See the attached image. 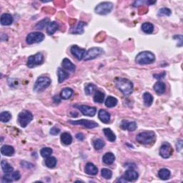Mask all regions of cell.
Masks as SVG:
<instances>
[{"mask_svg":"<svg viewBox=\"0 0 183 183\" xmlns=\"http://www.w3.org/2000/svg\"><path fill=\"white\" fill-rule=\"evenodd\" d=\"M143 100L144 105L147 107H149L152 105L153 102V97L149 92H145L143 95Z\"/></svg>","mask_w":183,"mask_h":183,"instance_id":"obj_33","label":"cell"},{"mask_svg":"<svg viewBox=\"0 0 183 183\" xmlns=\"http://www.w3.org/2000/svg\"><path fill=\"white\" fill-rule=\"evenodd\" d=\"M98 117H99V119H100L103 123L107 124V123H110V114L107 112V111L104 110H100V111H99Z\"/></svg>","mask_w":183,"mask_h":183,"instance_id":"obj_18","label":"cell"},{"mask_svg":"<svg viewBox=\"0 0 183 183\" xmlns=\"http://www.w3.org/2000/svg\"><path fill=\"white\" fill-rule=\"evenodd\" d=\"M118 101L115 97H114L112 96H109L105 100V105L107 107L109 108L114 107L118 105Z\"/></svg>","mask_w":183,"mask_h":183,"instance_id":"obj_30","label":"cell"},{"mask_svg":"<svg viewBox=\"0 0 183 183\" xmlns=\"http://www.w3.org/2000/svg\"><path fill=\"white\" fill-rule=\"evenodd\" d=\"M60 129L59 128H56V127H54V128H52L50 129V134H52V135H57V134L60 133Z\"/></svg>","mask_w":183,"mask_h":183,"instance_id":"obj_44","label":"cell"},{"mask_svg":"<svg viewBox=\"0 0 183 183\" xmlns=\"http://www.w3.org/2000/svg\"><path fill=\"white\" fill-rule=\"evenodd\" d=\"M57 160L55 158V157H48L46 158L45 160V165L46 166L49 168H54V167L56 166L57 165Z\"/></svg>","mask_w":183,"mask_h":183,"instance_id":"obj_34","label":"cell"},{"mask_svg":"<svg viewBox=\"0 0 183 183\" xmlns=\"http://www.w3.org/2000/svg\"><path fill=\"white\" fill-rule=\"evenodd\" d=\"M139 175L137 173V172H136L135 170H134L133 169L127 170L124 173V178L125 179L127 182H134L138 179Z\"/></svg>","mask_w":183,"mask_h":183,"instance_id":"obj_15","label":"cell"},{"mask_svg":"<svg viewBox=\"0 0 183 183\" xmlns=\"http://www.w3.org/2000/svg\"><path fill=\"white\" fill-rule=\"evenodd\" d=\"M115 85L119 90L124 95H129L133 93V83L130 80L125 78H117L115 81Z\"/></svg>","mask_w":183,"mask_h":183,"instance_id":"obj_1","label":"cell"},{"mask_svg":"<svg viewBox=\"0 0 183 183\" xmlns=\"http://www.w3.org/2000/svg\"><path fill=\"white\" fill-rule=\"evenodd\" d=\"M172 152H173V149H172V146L170 145L168 142H165L159 149L160 156L165 159L169 158V157H171Z\"/></svg>","mask_w":183,"mask_h":183,"instance_id":"obj_11","label":"cell"},{"mask_svg":"<svg viewBox=\"0 0 183 183\" xmlns=\"http://www.w3.org/2000/svg\"><path fill=\"white\" fill-rule=\"evenodd\" d=\"M170 175H171V172H170V171L168 169H166V168L161 169L158 172L159 177L160 179H162L163 180H168L170 177Z\"/></svg>","mask_w":183,"mask_h":183,"instance_id":"obj_32","label":"cell"},{"mask_svg":"<svg viewBox=\"0 0 183 183\" xmlns=\"http://www.w3.org/2000/svg\"><path fill=\"white\" fill-rule=\"evenodd\" d=\"M104 134L106 136L107 138L109 141L110 142H114L116 140V135L115 134L113 133V131L110 128H105L103 129Z\"/></svg>","mask_w":183,"mask_h":183,"instance_id":"obj_29","label":"cell"},{"mask_svg":"<svg viewBox=\"0 0 183 183\" xmlns=\"http://www.w3.org/2000/svg\"><path fill=\"white\" fill-rule=\"evenodd\" d=\"M103 52L104 50L100 47H92L86 52L83 60L85 61L94 60L97 57H100L101 55L103 54Z\"/></svg>","mask_w":183,"mask_h":183,"instance_id":"obj_9","label":"cell"},{"mask_svg":"<svg viewBox=\"0 0 183 183\" xmlns=\"http://www.w3.org/2000/svg\"><path fill=\"white\" fill-rule=\"evenodd\" d=\"M50 23V19H44L42 20V21L38 22L35 27H36L37 29H43L44 27H47Z\"/></svg>","mask_w":183,"mask_h":183,"instance_id":"obj_40","label":"cell"},{"mask_svg":"<svg viewBox=\"0 0 183 183\" xmlns=\"http://www.w3.org/2000/svg\"><path fill=\"white\" fill-rule=\"evenodd\" d=\"M93 144H94V147H95V149H97V150H100V149H102L104 147H105V142L102 140V139H96L94 141Z\"/></svg>","mask_w":183,"mask_h":183,"instance_id":"obj_38","label":"cell"},{"mask_svg":"<svg viewBox=\"0 0 183 183\" xmlns=\"http://www.w3.org/2000/svg\"><path fill=\"white\" fill-rule=\"evenodd\" d=\"M51 84V80L48 77H40L37 80L36 82L34 85V90L36 92H42L47 89Z\"/></svg>","mask_w":183,"mask_h":183,"instance_id":"obj_4","label":"cell"},{"mask_svg":"<svg viewBox=\"0 0 183 183\" xmlns=\"http://www.w3.org/2000/svg\"><path fill=\"white\" fill-rule=\"evenodd\" d=\"M85 171L86 173L90 175H96L98 173L97 167L93 163H91V162H89V163L86 165Z\"/></svg>","mask_w":183,"mask_h":183,"instance_id":"obj_19","label":"cell"},{"mask_svg":"<svg viewBox=\"0 0 183 183\" xmlns=\"http://www.w3.org/2000/svg\"><path fill=\"white\" fill-rule=\"evenodd\" d=\"M11 118L12 114L7 111L2 112L1 114H0V120H1L2 123H8L10 119H11Z\"/></svg>","mask_w":183,"mask_h":183,"instance_id":"obj_37","label":"cell"},{"mask_svg":"<svg viewBox=\"0 0 183 183\" xmlns=\"http://www.w3.org/2000/svg\"><path fill=\"white\" fill-rule=\"evenodd\" d=\"M95 90H96V86L94 85V84H89V85L86 86L85 88V94L87 95H90L95 91Z\"/></svg>","mask_w":183,"mask_h":183,"instance_id":"obj_41","label":"cell"},{"mask_svg":"<svg viewBox=\"0 0 183 183\" xmlns=\"http://www.w3.org/2000/svg\"><path fill=\"white\" fill-rule=\"evenodd\" d=\"M94 102L96 103H102L105 100V94L102 92L97 90L94 95Z\"/></svg>","mask_w":183,"mask_h":183,"instance_id":"obj_31","label":"cell"},{"mask_svg":"<svg viewBox=\"0 0 183 183\" xmlns=\"http://www.w3.org/2000/svg\"><path fill=\"white\" fill-rule=\"evenodd\" d=\"M21 177L19 171H13L9 173H6L4 175L3 178H2V182H12L16 180H19Z\"/></svg>","mask_w":183,"mask_h":183,"instance_id":"obj_13","label":"cell"},{"mask_svg":"<svg viewBox=\"0 0 183 183\" xmlns=\"http://www.w3.org/2000/svg\"><path fill=\"white\" fill-rule=\"evenodd\" d=\"M121 128L124 129V130L133 132L137 129V125L135 122H128L127 120H123L122 122Z\"/></svg>","mask_w":183,"mask_h":183,"instance_id":"obj_16","label":"cell"},{"mask_svg":"<svg viewBox=\"0 0 183 183\" xmlns=\"http://www.w3.org/2000/svg\"><path fill=\"white\" fill-rule=\"evenodd\" d=\"M142 30L146 34H152L154 31V26L150 22H144L142 25Z\"/></svg>","mask_w":183,"mask_h":183,"instance_id":"obj_28","label":"cell"},{"mask_svg":"<svg viewBox=\"0 0 183 183\" xmlns=\"http://www.w3.org/2000/svg\"><path fill=\"white\" fill-rule=\"evenodd\" d=\"M53 150L50 147H43V148L40 150V154L44 158L51 156V154H52Z\"/></svg>","mask_w":183,"mask_h":183,"instance_id":"obj_39","label":"cell"},{"mask_svg":"<svg viewBox=\"0 0 183 183\" xmlns=\"http://www.w3.org/2000/svg\"><path fill=\"white\" fill-rule=\"evenodd\" d=\"M114 160H115V157L112 152H107L102 157V161L106 165H112Z\"/></svg>","mask_w":183,"mask_h":183,"instance_id":"obj_25","label":"cell"},{"mask_svg":"<svg viewBox=\"0 0 183 183\" xmlns=\"http://www.w3.org/2000/svg\"><path fill=\"white\" fill-rule=\"evenodd\" d=\"M165 72H163L162 74H159V75H154V77H155L157 79H161L162 77H165Z\"/></svg>","mask_w":183,"mask_h":183,"instance_id":"obj_46","label":"cell"},{"mask_svg":"<svg viewBox=\"0 0 183 183\" xmlns=\"http://www.w3.org/2000/svg\"><path fill=\"white\" fill-rule=\"evenodd\" d=\"M62 67H64L65 70L70 71L71 72H74L76 70V66L74 65L70 60L67 59V58H65V59L63 60Z\"/></svg>","mask_w":183,"mask_h":183,"instance_id":"obj_22","label":"cell"},{"mask_svg":"<svg viewBox=\"0 0 183 183\" xmlns=\"http://www.w3.org/2000/svg\"><path fill=\"white\" fill-rule=\"evenodd\" d=\"M153 88L157 95H160L165 93V90H166V86H165V84L163 82L158 81V82L154 84Z\"/></svg>","mask_w":183,"mask_h":183,"instance_id":"obj_17","label":"cell"},{"mask_svg":"<svg viewBox=\"0 0 183 183\" xmlns=\"http://www.w3.org/2000/svg\"><path fill=\"white\" fill-rule=\"evenodd\" d=\"M44 39V34L40 32H34L29 33L27 36L26 42L28 44H36L42 42Z\"/></svg>","mask_w":183,"mask_h":183,"instance_id":"obj_7","label":"cell"},{"mask_svg":"<svg viewBox=\"0 0 183 183\" xmlns=\"http://www.w3.org/2000/svg\"><path fill=\"white\" fill-rule=\"evenodd\" d=\"M76 137H77V139H79V140H80V141H82L84 140V139H85V136H84V134L82 133L77 134V135H76Z\"/></svg>","mask_w":183,"mask_h":183,"instance_id":"obj_45","label":"cell"},{"mask_svg":"<svg viewBox=\"0 0 183 183\" xmlns=\"http://www.w3.org/2000/svg\"><path fill=\"white\" fill-rule=\"evenodd\" d=\"M33 119V114L31 112L23 110L18 114V122L22 128H26Z\"/></svg>","mask_w":183,"mask_h":183,"instance_id":"obj_5","label":"cell"},{"mask_svg":"<svg viewBox=\"0 0 183 183\" xmlns=\"http://www.w3.org/2000/svg\"><path fill=\"white\" fill-rule=\"evenodd\" d=\"M73 95V90L71 88L66 87L61 91L60 97L63 100H68Z\"/></svg>","mask_w":183,"mask_h":183,"instance_id":"obj_23","label":"cell"},{"mask_svg":"<svg viewBox=\"0 0 183 183\" xmlns=\"http://www.w3.org/2000/svg\"><path fill=\"white\" fill-rule=\"evenodd\" d=\"M59 28V24L56 22H50L47 27V32L49 35L54 34Z\"/></svg>","mask_w":183,"mask_h":183,"instance_id":"obj_26","label":"cell"},{"mask_svg":"<svg viewBox=\"0 0 183 183\" xmlns=\"http://www.w3.org/2000/svg\"><path fill=\"white\" fill-rule=\"evenodd\" d=\"M87 24L85 22H79V24L77 25V27L75 28H74L72 31V33L73 34H81L84 32V27L86 26Z\"/></svg>","mask_w":183,"mask_h":183,"instance_id":"obj_35","label":"cell"},{"mask_svg":"<svg viewBox=\"0 0 183 183\" xmlns=\"http://www.w3.org/2000/svg\"><path fill=\"white\" fill-rule=\"evenodd\" d=\"M113 9V4L109 2H102L95 8V13L100 15L110 14Z\"/></svg>","mask_w":183,"mask_h":183,"instance_id":"obj_6","label":"cell"},{"mask_svg":"<svg viewBox=\"0 0 183 183\" xmlns=\"http://www.w3.org/2000/svg\"><path fill=\"white\" fill-rule=\"evenodd\" d=\"M71 52H72L74 57H76V59H77L78 60H82L85 57L86 50L82 49V48L79 47L77 45H73L71 47Z\"/></svg>","mask_w":183,"mask_h":183,"instance_id":"obj_12","label":"cell"},{"mask_svg":"<svg viewBox=\"0 0 183 183\" xmlns=\"http://www.w3.org/2000/svg\"><path fill=\"white\" fill-rule=\"evenodd\" d=\"M70 124L75 125H80L89 129H92L98 127V124L95 121H92L90 119H80V120H71L69 122Z\"/></svg>","mask_w":183,"mask_h":183,"instance_id":"obj_10","label":"cell"},{"mask_svg":"<svg viewBox=\"0 0 183 183\" xmlns=\"http://www.w3.org/2000/svg\"><path fill=\"white\" fill-rule=\"evenodd\" d=\"M155 61V56L149 51H144L136 56L135 62L138 65H145L152 64Z\"/></svg>","mask_w":183,"mask_h":183,"instance_id":"obj_2","label":"cell"},{"mask_svg":"<svg viewBox=\"0 0 183 183\" xmlns=\"http://www.w3.org/2000/svg\"><path fill=\"white\" fill-rule=\"evenodd\" d=\"M137 141L142 144H149L155 142L156 134L153 131H144L137 135Z\"/></svg>","mask_w":183,"mask_h":183,"instance_id":"obj_3","label":"cell"},{"mask_svg":"<svg viewBox=\"0 0 183 183\" xmlns=\"http://www.w3.org/2000/svg\"><path fill=\"white\" fill-rule=\"evenodd\" d=\"M61 142L65 145H70L72 142V137L70 133H64L61 134Z\"/></svg>","mask_w":183,"mask_h":183,"instance_id":"obj_24","label":"cell"},{"mask_svg":"<svg viewBox=\"0 0 183 183\" xmlns=\"http://www.w3.org/2000/svg\"><path fill=\"white\" fill-rule=\"evenodd\" d=\"M57 75H58V80H59V83L63 82L65 80H67V79L69 77V74L62 68L58 69Z\"/></svg>","mask_w":183,"mask_h":183,"instance_id":"obj_27","label":"cell"},{"mask_svg":"<svg viewBox=\"0 0 183 183\" xmlns=\"http://www.w3.org/2000/svg\"><path fill=\"white\" fill-rule=\"evenodd\" d=\"M102 176L106 180H110L112 178V172L110 170L103 168L102 170Z\"/></svg>","mask_w":183,"mask_h":183,"instance_id":"obj_42","label":"cell"},{"mask_svg":"<svg viewBox=\"0 0 183 183\" xmlns=\"http://www.w3.org/2000/svg\"><path fill=\"white\" fill-rule=\"evenodd\" d=\"M43 60H44V56H43L42 53H37L35 55H32L28 58L27 63V67L29 68L37 67V66L42 64Z\"/></svg>","mask_w":183,"mask_h":183,"instance_id":"obj_8","label":"cell"},{"mask_svg":"<svg viewBox=\"0 0 183 183\" xmlns=\"http://www.w3.org/2000/svg\"><path fill=\"white\" fill-rule=\"evenodd\" d=\"M1 153L4 156H12L14 154V149L12 146L4 144L1 148Z\"/></svg>","mask_w":183,"mask_h":183,"instance_id":"obj_21","label":"cell"},{"mask_svg":"<svg viewBox=\"0 0 183 183\" xmlns=\"http://www.w3.org/2000/svg\"><path fill=\"white\" fill-rule=\"evenodd\" d=\"M1 166L3 172L5 173H9L14 171V168L10 165L6 160H2L1 162Z\"/></svg>","mask_w":183,"mask_h":183,"instance_id":"obj_36","label":"cell"},{"mask_svg":"<svg viewBox=\"0 0 183 183\" xmlns=\"http://www.w3.org/2000/svg\"><path fill=\"white\" fill-rule=\"evenodd\" d=\"M84 115L88 117H94L96 114L97 110L94 107H90L87 105H80L77 107Z\"/></svg>","mask_w":183,"mask_h":183,"instance_id":"obj_14","label":"cell"},{"mask_svg":"<svg viewBox=\"0 0 183 183\" xmlns=\"http://www.w3.org/2000/svg\"><path fill=\"white\" fill-rule=\"evenodd\" d=\"M172 14L171 10L168 8H162L159 10V16H170Z\"/></svg>","mask_w":183,"mask_h":183,"instance_id":"obj_43","label":"cell"},{"mask_svg":"<svg viewBox=\"0 0 183 183\" xmlns=\"http://www.w3.org/2000/svg\"><path fill=\"white\" fill-rule=\"evenodd\" d=\"M13 22V17L10 14L4 13L1 17V24L3 26H8Z\"/></svg>","mask_w":183,"mask_h":183,"instance_id":"obj_20","label":"cell"}]
</instances>
